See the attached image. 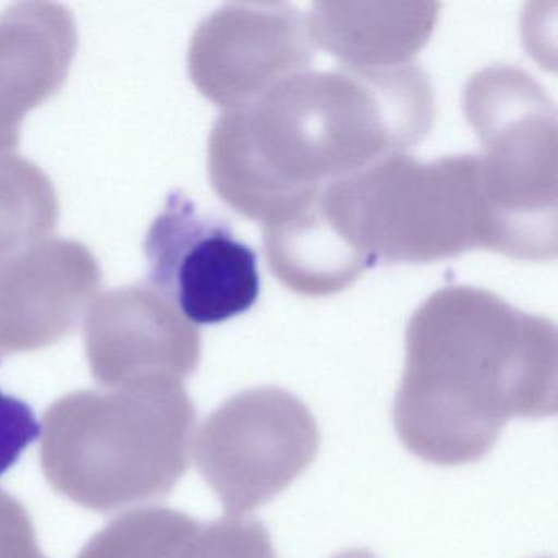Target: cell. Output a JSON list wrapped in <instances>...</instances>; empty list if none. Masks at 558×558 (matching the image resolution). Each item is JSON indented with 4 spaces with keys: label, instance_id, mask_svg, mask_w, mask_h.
Masks as SVG:
<instances>
[{
    "label": "cell",
    "instance_id": "obj_12",
    "mask_svg": "<svg viewBox=\"0 0 558 558\" xmlns=\"http://www.w3.org/2000/svg\"><path fill=\"white\" fill-rule=\"evenodd\" d=\"M439 5L331 4L313 5L308 21L316 47L355 71H384L413 63L429 41Z\"/></svg>",
    "mask_w": 558,
    "mask_h": 558
},
{
    "label": "cell",
    "instance_id": "obj_16",
    "mask_svg": "<svg viewBox=\"0 0 558 558\" xmlns=\"http://www.w3.org/2000/svg\"><path fill=\"white\" fill-rule=\"evenodd\" d=\"M38 434L40 424L34 410L25 401L0 390V476L17 463Z\"/></svg>",
    "mask_w": 558,
    "mask_h": 558
},
{
    "label": "cell",
    "instance_id": "obj_2",
    "mask_svg": "<svg viewBox=\"0 0 558 558\" xmlns=\"http://www.w3.org/2000/svg\"><path fill=\"white\" fill-rule=\"evenodd\" d=\"M557 328L496 293L437 290L407 328V359L393 424L417 459L478 462L509 420L557 413Z\"/></svg>",
    "mask_w": 558,
    "mask_h": 558
},
{
    "label": "cell",
    "instance_id": "obj_14",
    "mask_svg": "<svg viewBox=\"0 0 558 558\" xmlns=\"http://www.w3.org/2000/svg\"><path fill=\"white\" fill-rule=\"evenodd\" d=\"M192 521L175 509H136L94 535L77 558H171Z\"/></svg>",
    "mask_w": 558,
    "mask_h": 558
},
{
    "label": "cell",
    "instance_id": "obj_13",
    "mask_svg": "<svg viewBox=\"0 0 558 558\" xmlns=\"http://www.w3.org/2000/svg\"><path fill=\"white\" fill-rule=\"evenodd\" d=\"M58 217L50 178L22 156L0 153V259L44 240Z\"/></svg>",
    "mask_w": 558,
    "mask_h": 558
},
{
    "label": "cell",
    "instance_id": "obj_7",
    "mask_svg": "<svg viewBox=\"0 0 558 558\" xmlns=\"http://www.w3.org/2000/svg\"><path fill=\"white\" fill-rule=\"evenodd\" d=\"M149 287L192 325H217L243 315L260 293L253 247L227 221L204 214L172 192L145 240Z\"/></svg>",
    "mask_w": 558,
    "mask_h": 558
},
{
    "label": "cell",
    "instance_id": "obj_1",
    "mask_svg": "<svg viewBox=\"0 0 558 558\" xmlns=\"http://www.w3.org/2000/svg\"><path fill=\"white\" fill-rule=\"evenodd\" d=\"M434 90L416 64L305 71L238 109L208 140V174L225 204L264 227L328 185L426 138Z\"/></svg>",
    "mask_w": 558,
    "mask_h": 558
},
{
    "label": "cell",
    "instance_id": "obj_8",
    "mask_svg": "<svg viewBox=\"0 0 558 558\" xmlns=\"http://www.w3.org/2000/svg\"><path fill=\"white\" fill-rule=\"evenodd\" d=\"M315 51L300 9L282 2L228 4L195 31L189 73L202 96L223 110L238 109L308 71Z\"/></svg>",
    "mask_w": 558,
    "mask_h": 558
},
{
    "label": "cell",
    "instance_id": "obj_4",
    "mask_svg": "<svg viewBox=\"0 0 558 558\" xmlns=\"http://www.w3.org/2000/svg\"><path fill=\"white\" fill-rule=\"evenodd\" d=\"M195 407L181 380L73 391L48 408L41 465L71 501L109 512L162 498L187 472Z\"/></svg>",
    "mask_w": 558,
    "mask_h": 558
},
{
    "label": "cell",
    "instance_id": "obj_15",
    "mask_svg": "<svg viewBox=\"0 0 558 558\" xmlns=\"http://www.w3.org/2000/svg\"><path fill=\"white\" fill-rule=\"evenodd\" d=\"M171 558H279L263 522L227 515L211 522L192 521Z\"/></svg>",
    "mask_w": 558,
    "mask_h": 558
},
{
    "label": "cell",
    "instance_id": "obj_18",
    "mask_svg": "<svg viewBox=\"0 0 558 558\" xmlns=\"http://www.w3.org/2000/svg\"><path fill=\"white\" fill-rule=\"evenodd\" d=\"M331 558H378L377 555L372 554L371 550L365 548H351V550L341 551Z\"/></svg>",
    "mask_w": 558,
    "mask_h": 558
},
{
    "label": "cell",
    "instance_id": "obj_5",
    "mask_svg": "<svg viewBox=\"0 0 558 558\" xmlns=\"http://www.w3.org/2000/svg\"><path fill=\"white\" fill-rule=\"evenodd\" d=\"M463 109L483 145V187L505 240V256H557V110L534 77L512 66L480 71Z\"/></svg>",
    "mask_w": 558,
    "mask_h": 558
},
{
    "label": "cell",
    "instance_id": "obj_6",
    "mask_svg": "<svg viewBox=\"0 0 558 558\" xmlns=\"http://www.w3.org/2000/svg\"><path fill=\"white\" fill-rule=\"evenodd\" d=\"M319 430L310 408L279 387L228 398L202 424L195 459L228 515L272 501L318 456Z\"/></svg>",
    "mask_w": 558,
    "mask_h": 558
},
{
    "label": "cell",
    "instance_id": "obj_11",
    "mask_svg": "<svg viewBox=\"0 0 558 558\" xmlns=\"http://www.w3.org/2000/svg\"><path fill=\"white\" fill-rule=\"evenodd\" d=\"M76 48L64 5L25 2L0 15V153L17 146L24 117L61 89Z\"/></svg>",
    "mask_w": 558,
    "mask_h": 558
},
{
    "label": "cell",
    "instance_id": "obj_17",
    "mask_svg": "<svg viewBox=\"0 0 558 558\" xmlns=\"http://www.w3.org/2000/svg\"><path fill=\"white\" fill-rule=\"evenodd\" d=\"M0 558H47L38 547L31 515L19 499L0 489Z\"/></svg>",
    "mask_w": 558,
    "mask_h": 558
},
{
    "label": "cell",
    "instance_id": "obj_3",
    "mask_svg": "<svg viewBox=\"0 0 558 558\" xmlns=\"http://www.w3.org/2000/svg\"><path fill=\"white\" fill-rule=\"evenodd\" d=\"M312 207L354 282L378 264H427L473 250L505 254L478 155L424 162L397 153L328 185Z\"/></svg>",
    "mask_w": 558,
    "mask_h": 558
},
{
    "label": "cell",
    "instance_id": "obj_10",
    "mask_svg": "<svg viewBox=\"0 0 558 558\" xmlns=\"http://www.w3.org/2000/svg\"><path fill=\"white\" fill-rule=\"evenodd\" d=\"M102 272L84 244L41 240L0 259V359L57 344L94 302Z\"/></svg>",
    "mask_w": 558,
    "mask_h": 558
},
{
    "label": "cell",
    "instance_id": "obj_9",
    "mask_svg": "<svg viewBox=\"0 0 558 558\" xmlns=\"http://www.w3.org/2000/svg\"><path fill=\"white\" fill-rule=\"evenodd\" d=\"M90 372L107 388L184 380L201 364V331L151 287L110 290L86 312Z\"/></svg>",
    "mask_w": 558,
    "mask_h": 558
}]
</instances>
